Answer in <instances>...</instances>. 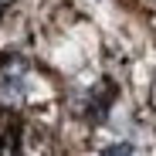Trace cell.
Returning a JSON list of instances; mask_svg holds the SVG:
<instances>
[{"label":"cell","instance_id":"cell-1","mask_svg":"<svg viewBox=\"0 0 156 156\" xmlns=\"http://www.w3.org/2000/svg\"><path fill=\"white\" fill-rule=\"evenodd\" d=\"M102 156H133V143H112L102 149Z\"/></svg>","mask_w":156,"mask_h":156}]
</instances>
